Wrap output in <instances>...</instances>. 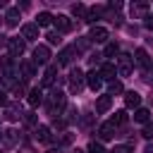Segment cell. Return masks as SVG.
Wrapping results in <instances>:
<instances>
[{
    "mask_svg": "<svg viewBox=\"0 0 153 153\" xmlns=\"http://www.w3.org/2000/svg\"><path fill=\"white\" fill-rule=\"evenodd\" d=\"M110 153H129V146H124V143H120V146H115Z\"/></svg>",
    "mask_w": 153,
    "mask_h": 153,
    "instance_id": "e575fe53",
    "label": "cell"
},
{
    "mask_svg": "<svg viewBox=\"0 0 153 153\" xmlns=\"http://www.w3.org/2000/svg\"><path fill=\"white\" fill-rule=\"evenodd\" d=\"M26 100H29V105H31V108H38V105L43 103V91H41V88L29 91V98H26Z\"/></svg>",
    "mask_w": 153,
    "mask_h": 153,
    "instance_id": "ffe728a7",
    "label": "cell"
},
{
    "mask_svg": "<svg viewBox=\"0 0 153 153\" xmlns=\"http://www.w3.org/2000/svg\"><path fill=\"white\" fill-rule=\"evenodd\" d=\"M24 122H26V124H36V115H33V112H26V115H24Z\"/></svg>",
    "mask_w": 153,
    "mask_h": 153,
    "instance_id": "d590c367",
    "label": "cell"
},
{
    "mask_svg": "<svg viewBox=\"0 0 153 153\" xmlns=\"http://www.w3.org/2000/svg\"><path fill=\"white\" fill-rule=\"evenodd\" d=\"M0 22H2V19H0Z\"/></svg>",
    "mask_w": 153,
    "mask_h": 153,
    "instance_id": "b9f144b4",
    "label": "cell"
},
{
    "mask_svg": "<svg viewBox=\"0 0 153 153\" xmlns=\"http://www.w3.org/2000/svg\"><path fill=\"white\" fill-rule=\"evenodd\" d=\"M36 74V65H33V60L31 62H22V79L26 81V79H31Z\"/></svg>",
    "mask_w": 153,
    "mask_h": 153,
    "instance_id": "7402d4cb",
    "label": "cell"
},
{
    "mask_svg": "<svg viewBox=\"0 0 153 153\" xmlns=\"http://www.w3.org/2000/svg\"><path fill=\"white\" fill-rule=\"evenodd\" d=\"M117 53H120L117 43H108V45H105V53H103V57H112V55H117Z\"/></svg>",
    "mask_w": 153,
    "mask_h": 153,
    "instance_id": "f1b7e54d",
    "label": "cell"
},
{
    "mask_svg": "<svg viewBox=\"0 0 153 153\" xmlns=\"http://www.w3.org/2000/svg\"><path fill=\"white\" fill-rule=\"evenodd\" d=\"M72 14H74V17H79V19H84V22H86V17H88V12H86V7H84L81 2L72 5Z\"/></svg>",
    "mask_w": 153,
    "mask_h": 153,
    "instance_id": "d4e9b609",
    "label": "cell"
},
{
    "mask_svg": "<svg viewBox=\"0 0 153 153\" xmlns=\"http://www.w3.org/2000/svg\"><path fill=\"white\" fill-rule=\"evenodd\" d=\"M146 26H148V29H153V14H148V17H146Z\"/></svg>",
    "mask_w": 153,
    "mask_h": 153,
    "instance_id": "74e56055",
    "label": "cell"
},
{
    "mask_svg": "<svg viewBox=\"0 0 153 153\" xmlns=\"http://www.w3.org/2000/svg\"><path fill=\"white\" fill-rule=\"evenodd\" d=\"M84 81H86V74H84L79 67L69 72V91H72V93H79V91L84 88Z\"/></svg>",
    "mask_w": 153,
    "mask_h": 153,
    "instance_id": "7a4b0ae2",
    "label": "cell"
},
{
    "mask_svg": "<svg viewBox=\"0 0 153 153\" xmlns=\"http://www.w3.org/2000/svg\"><path fill=\"white\" fill-rule=\"evenodd\" d=\"M53 22H55V26H57V31H60V33L72 29V22H69V17H67V14H57Z\"/></svg>",
    "mask_w": 153,
    "mask_h": 153,
    "instance_id": "2e32d148",
    "label": "cell"
},
{
    "mask_svg": "<svg viewBox=\"0 0 153 153\" xmlns=\"http://www.w3.org/2000/svg\"><path fill=\"white\" fill-rule=\"evenodd\" d=\"M124 122H127V112H124V110H117V112L112 115V124L120 127V124H124Z\"/></svg>",
    "mask_w": 153,
    "mask_h": 153,
    "instance_id": "4316f807",
    "label": "cell"
},
{
    "mask_svg": "<svg viewBox=\"0 0 153 153\" xmlns=\"http://www.w3.org/2000/svg\"><path fill=\"white\" fill-rule=\"evenodd\" d=\"M112 108V98L110 96H98V100H96V112H108Z\"/></svg>",
    "mask_w": 153,
    "mask_h": 153,
    "instance_id": "ac0fdd59",
    "label": "cell"
},
{
    "mask_svg": "<svg viewBox=\"0 0 153 153\" xmlns=\"http://www.w3.org/2000/svg\"><path fill=\"white\" fill-rule=\"evenodd\" d=\"M22 38L24 41H36L38 38V26L36 24H24L22 26Z\"/></svg>",
    "mask_w": 153,
    "mask_h": 153,
    "instance_id": "7c38bea8",
    "label": "cell"
},
{
    "mask_svg": "<svg viewBox=\"0 0 153 153\" xmlns=\"http://www.w3.org/2000/svg\"><path fill=\"white\" fill-rule=\"evenodd\" d=\"M141 134H143V136H146V139H153V124H151V122H148V124H146V127H143V131H141Z\"/></svg>",
    "mask_w": 153,
    "mask_h": 153,
    "instance_id": "836d02e7",
    "label": "cell"
},
{
    "mask_svg": "<svg viewBox=\"0 0 153 153\" xmlns=\"http://www.w3.org/2000/svg\"><path fill=\"white\" fill-rule=\"evenodd\" d=\"M131 17H148V5H146V2L131 5Z\"/></svg>",
    "mask_w": 153,
    "mask_h": 153,
    "instance_id": "603a6c76",
    "label": "cell"
},
{
    "mask_svg": "<svg viewBox=\"0 0 153 153\" xmlns=\"http://www.w3.org/2000/svg\"><path fill=\"white\" fill-rule=\"evenodd\" d=\"M86 84H88V88H91V91H100V86H103V79H100V72H96V69H91V72L86 74Z\"/></svg>",
    "mask_w": 153,
    "mask_h": 153,
    "instance_id": "ba28073f",
    "label": "cell"
},
{
    "mask_svg": "<svg viewBox=\"0 0 153 153\" xmlns=\"http://www.w3.org/2000/svg\"><path fill=\"white\" fill-rule=\"evenodd\" d=\"M45 153H57V151H45Z\"/></svg>",
    "mask_w": 153,
    "mask_h": 153,
    "instance_id": "60d3db41",
    "label": "cell"
},
{
    "mask_svg": "<svg viewBox=\"0 0 153 153\" xmlns=\"http://www.w3.org/2000/svg\"><path fill=\"white\" fill-rule=\"evenodd\" d=\"M108 36H110V33H108L105 26H93V29L88 31V41H91V43H105Z\"/></svg>",
    "mask_w": 153,
    "mask_h": 153,
    "instance_id": "5b68a950",
    "label": "cell"
},
{
    "mask_svg": "<svg viewBox=\"0 0 153 153\" xmlns=\"http://www.w3.org/2000/svg\"><path fill=\"white\" fill-rule=\"evenodd\" d=\"M74 153H84V151H79V148H76V151H74Z\"/></svg>",
    "mask_w": 153,
    "mask_h": 153,
    "instance_id": "ab89813d",
    "label": "cell"
},
{
    "mask_svg": "<svg viewBox=\"0 0 153 153\" xmlns=\"http://www.w3.org/2000/svg\"><path fill=\"white\" fill-rule=\"evenodd\" d=\"M33 139H36V141H41V143H48V141H50V127L38 124V127H36V131H33Z\"/></svg>",
    "mask_w": 153,
    "mask_h": 153,
    "instance_id": "5bb4252c",
    "label": "cell"
},
{
    "mask_svg": "<svg viewBox=\"0 0 153 153\" xmlns=\"http://www.w3.org/2000/svg\"><path fill=\"white\" fill-rule=\"evenodd\" d=\"M148 115H151V112H148L146 108L134 110V120H136V122H141V124H148Z\"/></svg>",
    "mask_w": 153,
    "mask_h": 153,
    "instance_id": "484cf974",
    "label": "cell"
},
{
    "mask_svg": "<svg viewBox=\"0 0 153 153\" xmlns=\"http://www.w3.org/2000/svg\"><path fill=\"white\" fill-rule=\"evenodd\" d=\"M7 48H10V57H22L26 50V43H24V38H10Z\"/></svg>",
    "mask_w": 153,
    "mask_h": 153,
    "instance_id": "277c9868",
    "label": "cell"
},
{
    "mask_svg": "<svg viewBox=\"0 0 153 153\" xmlns=\"http://www.w3.org/2000/svg\"><path fill=\"white\" fill-rule=\"evenodd\" d=\"M134 60H136V65H139V67L151 69V57H148V53H146L143 48H139V50L134 53Z\"/></svg>",
    "mask_w": 153,
    "mask_h": 153,
    "instance_id": "4fadbf2b",
    "label": "cell"
},
{
    "mask_svg": "<svg viewBox=\"0 0 153 153\" xmlns=\"http://www.w3.org/2000/svg\"><path fill=\"white\" fill-rule=\"evenodd\" d=\"M108 88H110V93H112V96H115V93H122V91H124L122 81H117V79H112V81L108 84Z\"/></svg>",
    "mask_w": 153,
    "mask_h": 153,
    "instance_id": "83f0119b",
    "label": "cell"
},
{
    "mask_svg": "<svg viewBox=\"0 0 153 153\" xmlns=\"http://www.w3.org/2000/svg\"><path fill=\"white\" fill-rule=\"evenodd\" d=\"M5 24H7V26H17V24H19V10H17V7H10V10H7Z\"/></svg>",
    "mask_w": 153,
    "mask_h": 153,
    "instance_id": "44dd1931",
    "label": "cell"
},
{
    "mask_svg": "<svg viewBox=\"0 0 153 153\" xmlns=\"http://www.w3.org/2000/svg\"><path fill=\"white\" fill-rule=\"evenodd\" d=\"M50 60V48L48 45H36L33 50V65H48Z\"/></svg>",
    "mask_w": 153,
    "mask_h": 153,
    "instance_id": "8992f818",
    "label": "cell"
},
{
    "mask_svg": "<svg viewBox=\"0 0 153 153\" xmlns=\"http://www.w3.org/2000/svg\"><path fill=\"white\" fill-rule=\"evenodd\" d=\"M74 53H76V48H74V45L62 48V50H60V55H57V62H60V65H69V62H72V57H74ZM76 55H79V53H76Z\"/></svg>",
    "mask_w": 153,
    "mask_h": 153,
    "instance_id": "9c48e42d",
    "label": "cell"
},
{
    "mask_svg": "<svg viewBox=\"0 0 153 153\" xmlns=\"http://www.w3.org/2000/svg\"><path fill=\"white\" fill-rule=\"evenodd\" d=\"M124 105L139 110V105H141V96H139L136 91H124Z\"/></svg>",
    "mask_w": 153,
    "mask_h": 153,
    "instance_id": "30bf717a",
    "label": "cell"
},
{
    "mask_svg": "<svg viewBox=\"0 0 153 153\" xmlns=\"http://www.w3.org/2000/svg\"><path fill=\"white\" fill-rule=\"evenodd\" d=\"M55 74H57V67L55 65H48L45 67V74H43V86H53L55 84Z\"/></svg>",
    "mask_w": 153,
    "mask_h": 153,
    "instance_id": "d6986e66",
    "label": "cell"
},
{
    "mask_svg": "<svg viewBox=\"0 0 153 153\" xmlns=\"http://www.w3.org/2000/svg\"><path fill=\"white\" fill-rule=\"evenodd\" d=\"M88 43H91V41H88V36H84V38H79V41L74 43V48H76V53H79V50H86V48H88Z\"/></svg>",
    "mask_w": 153,
    "mask_h": 153,
    "instance_id": "f546056e",
    "label": "cell"
},
{
    "mask_svg": "<svg viewBox=\"0 0 153 153\" xmlns=\"http://www.w3.org/2000/svg\"><path fill=\"white\" fill-rule=\"evenodd\" d=\"M53 19H55V17H53L50 12H38V17H36V26H48Z\"/></svg>",
    "mask_w": 153,
    "mask_h": 153,
    "instance_id": "cb8c5ba5",
    "label": "cell"
},
{
    "mask_svg": "<svg viewBox=\"0 0 153 153\" xmlns=\"http://www.w3.org/2000/svg\"><path fill=\"white\" fill-rule=\"evenodd\" d=\"M0 108H7V93L0 91Z\"/></svg>",
    "mask_w": 153,
    "mask_h": 153,
    "instance_id": "8d00e7d4",
    "label": "cell"
},
{
    "mask_svg": "<svg viewBox=\"0 0 153 153\" xmlns=\"http://www.w3.org/2000/svg\"><path fill=\"white\" fill-rule=\"evenodd\" d=\"M45 38H48V43H53V45H57V43L62 41V38H60V31H50Z\"/></svg>",
    "mask_w": 153,
    "mask_h": 153,
    "instance_id": "1f68e13d",
    "label": "cell"
},
{
    "mask_svg": "<svg viewBox=\"0 0 153 153\" xmlns=\"http://www.w3.org/2000/svg\"><path fill=\"white\" fill-rule=\"evenodd\" d=\"M24 93H26V86H24V84H14V96H19V98H22Z\"/></svg>",
    "mask_w": 153,
    "mask_h": 153,
    "instance_id": "d6a6232c",
    "label": "cell"
},
{
    "mask_svg": "<svg viewBox=\"0 0 153 153\" xmlns=\"http://www.w3.org/2000/svg\"><path fill=\"white\" fill-rule=\"evenodd\" d=\"M7 43H10V38H7V36H2V33H0V45H7Z\"/></svg>",
    "mask_w": 153,
    "mask_h": 153,
    "instance_id": "f35d334b",
    "label": "cell"
},
{
    "mask_svg": "<svg viewBox=\"0 0 153 153\" xmlns=\"http://www.w3.org/2000/svg\"><path fill=\"white\" fill-rule=\"evenodd\" d=\"M19 117H24V112H22V105H19V103H7V108H5V120H10V122H17Z\"/></svg>",
    "mask_w": 153,
    "mask_h": 153,
    "instance_id": "52a82bcc",
    "label": "cell"
},
{
    "mask_svg": "<svg viewBox=\"0 0 153 153\" xmlns=\"http://www.w3.org/2000/svg\"><path fill=\"white\" fill-rule=\"evenodd\" d=\"M88 153H108V151H105L98 141H91V143H88Z\"/></svg>",
    "mask_w": 153,
    "mask_h": 153,
    "instance_id": "4dcf8cb0",
    "label": "cell"
},
{
    "mask_svg": "<svg viewBox=\"0 0 153 153\" xmlns=\"http://www.w3.org/2000/svg\"><path fill=\"white\" fill-rule=\"evenodd\" d=\"M17 141H19V134H17L14 129H7V131L2 134V146H5V148H12V146H17Z\"/></svg>",
    "mask_w": 153,
    "mask_h": 153,
    "instance_id": "9a60e30c",
    "label": "cell"
},
{
    "mask_svg": "<svg viewBox=\"0 0 153 153\" xmlns=\"http://www.w3.org/2000/svg\"><path fill=\"white\" fill-rule=\"evenodd\" d=\"M65 105H67V98H65V93L55 88V91L48 96V112H50V115H60V110H62Z\"/></svg>",
    "mask_w": 153,
    "mask_h": 153,
    "instance_id": "6da1fadb",
    "label": "cell"
},
{
    "mask_svg": "<svg viewBox=\"0 0 153 153\" xmlns=\"http://www.w3.org/2000/svg\"><path fill=\"white\" fill-rule=\"evenodd\" d=\"M98 136H100V141H110V139L115 136V124H112V122L100 124V127H98Z\"/></svg>",
    "mask_w": 153,
    "mask_h": 153,
    "instance_id": "8fae6325",
    "label": "cell"
},
{
    "mask_svg": "<svg viewBox=\"0 0 153 153\" xmlns=\"http://www.w3.org/2000/svg\"><path fill=\"white\" fill-rule=\"evenodd\" d=\"M98 72H100V79H103V81H105V79H110V81H112V79H115V74H117V69H115V65H112V62H105Z\"/></svg>",
    "mask_w": 153,
    "mask_h": 153,
    "instance_id": "e0dca14e",
    "label": "cell"
},
{
    "mask_svg": "<svg viewBox=\"0 0 153 153\" xmlns=\"http://www.w3.org/2000/svg\"><path fill=\"white\" fill-rule=\"evenodd\" d=\"M134 69V57L131 55H120L117 57V74L120 76H129Z\"/></svg>",
    "mask_w": 153,
    "mask_h": 153,
    "instance_id": "3957f363",
    "label": "cell"
}]
</instances>
